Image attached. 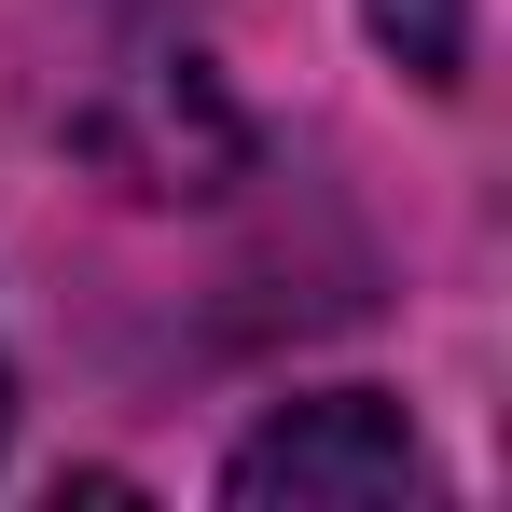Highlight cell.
<instances>
[{"mask_svg":"<svg viewBox=\"0 0 512 512\" xmlns=\"http://www.w3.org/2000/svg\"><path fill=\"white\" fill-rule=\"evenodd\" d=\"M222 499H236V512L429 499V443L402 429V402H388V388H319V402H277V416L222 457Z\"/></svg>","mask_w":512,"mask_h":512,"instance_id":"1","label":"cell"},{"mask_svg":"<svg viewBox=\"0 0 512 512\" xmlns=\"http://www.w3.org/2000/svg\"><path fill=\"white\" fill-rule=\"evenodd\" d=\"M360 14H374V42H388L416 84H457V56H471V14H457V0H360Z\"/></svg>","mask_w":512,"mask_h":512,"instance_id":"2","label":"cell"},{"mask_svg":"<svg viewBox=\"0 0 512 512\" xmlns=\"http://www.w3.org/2000/svg\"><path fill=\"white\" fill-rule=\"evenodd\" d=\"M0 429H14V374H0Z\"/></svg>","mask_w":512,"mask_h":512,"instance_id":"3","label":"cell"}]
</instances>
